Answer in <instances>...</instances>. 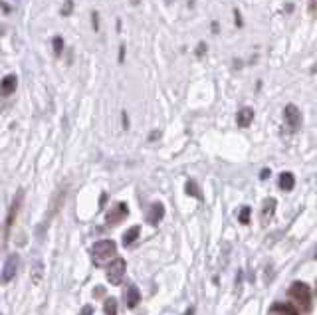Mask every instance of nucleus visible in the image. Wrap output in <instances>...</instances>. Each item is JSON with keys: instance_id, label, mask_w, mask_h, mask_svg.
<instances>
[{"instance_id": "nucleus-1", "label": "nucleus", "mask_w": 317, "mask_h": 315, "mask_svg": "<svg viewBox=\"0 0 317 315\" xmlns=\"http://www.w3.org/2000/svg\"><path fill=\"white\" fill-rule=\"evenodd\" d=\"M115 252H117V246H115L113 240H99V242H95L93 248H91L93 260H95L99 266H101L105 260H109L111 256H115Z\"/></svg>"}, {"instance_id": "nucleus-2", "label": "nucleus", "mask_w": 317, "mask_h": 315, "mask_svg": "<svg viewBox=\"0 0 317 315\" xmlns=\"http://www.w3.org/2000/svg\"><path fill=\"white\" fill-rule=\"evenodd\" d=\"M289 295H291L297 303H301L305 309H309V303H311V289H309V285H307V283H303V281H295V283H291V287H289Z\"/></svg>"}, {"instance_id": "nucleus-3", "label": "nucleus", "mask_w": 317, "mask_h": 315, "mask_svg": "<svg viewBox=\"0 0 317 315\" xmlns=\"http://www.w3.org/2000/svg\"><path fill=\"white\" fill-rule=\"evenodd\" d=\"M283 119H285L287 129H289L291 133H295V131L301 127V111L297 109V105H293V103L285 105V109H283Z\"/></svg>"}, {"instance_id": "nucleus-4", "label": "nucleus", "mask_w": 317, "mask_h": 315, "mask_svg": "<svg viewBox=\"0 0 317 315\" xmlns=\"http://www.w3.org/2000/svg\"><path fill=\"white\" fill-rule=\"evenodd\" d=\"M125 270H127L125 260H123V258H115V260H113V264L109 266L107 279H109L111 283H119V281L123 279V276H125Z\"/></svg>"}, {"instance_id": "nucleus-5", "label": "nucleus", "mask_w": 317, "mask_h": 315, "mask_svg": "<svg viewBox=\"0 0 317 315\" xmlns=\"http://www.w3.org/2000/svg\"><path fill=\"white\" fill-rule=\"evenodd\" d=\"M18 256L16 254H10L8 256V260H6V266H4V272H2V281L4 283H8V281H12L14 279V276L18 274Z\"/></svg>"}, {"instance_id": "nucleus-6", "label": "nucleus", "mask_w": 317, "mask_h": 315, "mask_svg": "<svg viewBox=\"0 0 317 315\" xmlns=\"http://www.w3.org/2000/svg\"><path fill=\"white\" fill-rule=\"evenodd\" d=\"M127 212H129L127 204H125V202H119L113 210H109V212H107L105 222H107V224H117V222H121V220L127 216Z\"/></svg>"}, {"instance_id": "nucleus-7", "label": "nucleus", "mask_w": 317, "mask_h": 315, "mask_svg": "<svg viewBox=\"0 0 317 315\" xmlns=\"http://www.w3.org/2000/svg\"><path fill=\"white\" fill-rule=\"evenodd\" d=\"M16 87H18V78L14 74H8L0 81V95H12L16 91Z\"/></svg>"}, {"instance_id": "nucleus-8", "label": "nucleus", "mask_w": 317, "mask_h": 315, "mask_svg": "<svg viewBox=\"0 0 317 315\" xmlns=\"http://www.w3.org/2000/svg\"><path fill=\"white\" fill-rule=\"evenodd\" d=\"M163 216H165V206L161 202H155L147 212V222L149 224H158Z\"/></svg>"}, {"instance_id": "nucleus-9", "label": "nucleus", "mask_w": 317, "mask_h": 315, "mask_svg": "<svg viewBox=\"0 0 317 315\" xmlns=\"http://www.w3.org/2000/svg\"><path fill=\"white\" fill-rule=\"evenodd\" d=\"M125 301H127V307L129 309H133V307H137L139 305V301H141V293H139V289H137V285H127V291H125Z\"/></svg>"}, {"instance_id": "nucleus-10", "label": "nucleus", "mask_w": 317, "mask_h": 315, "mask_svg": "<svg viewBox=\"0 0 317 315\" xmlns=\"http://www.w3.org/2000/svg\"><path fill=\"white\" fill-rule=\"evenodd\" d=\"M270 313H274V315H299V313H297V309H295L293 305H289V303H281V301L274 303V305H272V309H270Z\"/></svg>"}, {"instance_id": "nucleus-11", "label": "nucleus", "mask_w": 317, "mask_h": 315, "mask_svg": "<svg viewBox=\"0 0 317 315\" xmlns=\"http://www.w3.org/2000/svg\"><path fill=\"white\" fill-rule=\"evenodd\" d=\"M252 119H254V109H252V107H242V109L238 111V115H236L238 127H248V125L252 123Z\"/></svg>"}, {"instance_id": "nucleus-12", "label": "nucleus", "mask_w": 317, "mask_h": 315, "mask_svg": "<svg viewBox=\"0 0 317 315\" xmlns=\"http://www.w3.org/2000/svg\"><path fill=\"white\" fill-rule=\"evenodd\" d=\"M295 187V179L291 173H281L279 175V189L281 191H291Z\"/></svg>"}, {"instance_id": "nucleus-13", "label": "nucleus", "mask_w": 317, "mask_h": 315, "mask_svg": "<svg viewBox=\"0 0 317 315\" xmlns=\"http://www.w3.org/2000/svg\"><path fill=\"white\" fill-rule=\"evenodd\" d=\"M274 210H276V200L274 198H266L264 200V210H262V220L268 222L270 216L274 214Z\"/></svg>"}, {"instance_id": "nucleus-14", "label": "nucleus", "mask_w": 317, "mask_h": 315, "mask_svg": "<svg viewBox=\"0 0 317 315\" xmlns=\"http://www.w3.org/2000/svg\"><path fill=\"white\" fill-rule=\"evenodd\" d=\"M185 191H187V195H189V197H195V198L202 200V193H200V189H198V185H197L195 181H187Z\"/></svg>"}, {"instance_id": "nucleus-15", "label": "nucleus", "mask_w": 317, "mask_h": 315, "mask_svg": "<svg viewBox=\"0 0 317 315\" xmlns=\"http://www.w3.org/2000/svg\"><path fill=\"white\" fill-rule=\"evenodd\" d=\"M139 232H141V230H139V226H133V228H129V230L123 234V244H125V246L133 244V242L139 238Z\"/></svg>"}, {"instance_id": "nucleus-16", "label": "nucleus", "mask_w": 317, "mask_h": 315, "mask_svg": "<svg viewBox=\"0 0 317 315\" xmlns=\"http://www.w3.org/2000/svg\"><path fill=\"white\" fill-rule=\"evenodd\" d=\"M20 200H22V193H18V197H16L14 202H12L10 216H8V226H12V222H14V216H16V212H18V208H20Z\"/></svg>"}, {"instance_id": "nucleus-17", "label": "nucleus", "mask_w": 317, "mask_h": 315, "mask_svg": "<svg viewBox=\"0 0 317 315\" xmlns=\"http://www.w3.org/2000/svg\"><path fill=\"white\" fill-rule=\"evenodd\" d=\"M52 46H54V54L60 58V56H62V52H64V48H66V44H64V38H62V36H54V40H52Z\"/></svg>"}, {"instance_id": "nucleus-18", "label": "nucleus", "mask_w": 317, "mask_h": 315, "mask_svg": "<svg viewBox=\"0 0 317 315\" xmlns=\"http://www.w3.org/2000/svg\"><path fill=\"white\" fill-rule=\"evenodd\" d=\"M103 309H105V315H117V301H115L113 297L105 299V303H103Z\"/></svg>"}, {"instance_id": "nucleus-19", "label": "nucleus", "mask_w": 317, "mask_h": 315, "mask_svg": "<svg viewBox=\"0 0 317 315\" xmlns=\"http://www.w3.org/2000/svg\"><path fill=\"white\" fill-rule=\"evenodd\" d=\"M91 28H93V32H99V28H101L99 12H97V10H93V12H91Z\"/></svg>"}, {"instance_id": "nucleus-20", "label": "nucleus", "mask_w": 317, "mask_h": 315, "mask_svg": "<svg viewBox=\"0 0 317 315\" xmlns=\"http://www.w3.org/2000/svg\"><path fill=\"white\" fill-rule=\"evenodd\" d=\"M74 12V0H66V2H64V6H62V16H70Z\"/></svg>"}, {"instance_id": "nucleus-21", "label": "nucleus", "mask_w": 317, "mask_h": 315, "mask_svg": "<svg viewBox=\"0 0 317 315\" xmlns=\"http://www.w3.org/2000/svg\"><path fill=\"white\" fill-rule=\"evenodd\" d=\"M240 222L242 224H248L250 222V206H242V210H240Z\"/></svg>"}, {"instance_id": "nucleus-22", "label": "nucleus", "mask_w": 317, "mask_h": 315, "mask_svg": "<svg viewBox=\"0 0 317 315\" xmlns=\"http://www.w3.org/2000/svg\"><path fill=\"white\" fill-rule=\"evenodd\" d=\"M206 50H208L206 42H198V46H197V50H195V56H197V58H202V56L206 54Z\"/></svg>"}, {"instance_id": "nucleus-23", "label": "nucleus", "mask_w": 317, "mask_h": 315, "mask_svg": "<svg viewBox=\"0 0 317 315\" xmlns=\"http://www.w3.org/2000/svg\"><path fill=\"white\" fill-rule=\"evenodd\" d=\"M234 24H236V28H242V26H244V20H242V14H240L238 8H234Z\"/></svg>"}, {"instance_id": "nucleus-24", "label": "nucleus", "mask_w": 317, "mask_h": 315, "mask_svg": "<svg viewBox=\"0 0 317 315\" xmlns=\"http://www.w3.org/2000/svg\"><path fill=\"white\" fill-rule=\"evenodd\" d=\"M123 60H125V44L119 46V62L123 64Z\"/></svg>"}, {"instance_id": "nucleus-25", "label": "nucleus", "mask_w": 317, "mask_h": 315, "mask_svg": "<svg viewBox=\"0 0 317 315\" xmlns=\"http://www.w3.org/2000/svg\"><path fill=\"white\" fill-rule=\"evenodd\" d=\"M307 2H309V14L315 16V0H307Z\"/></svg>"}, {"instance_id": "nucleus-26", "label": "nucleus", "mask_w": 317, "mask_h": 315, "mask_svg": "<svg viewBox=\"0 0 317 315\" xmlns=\"http://www.w3.org/2000/svg\"><path fill=\"white\" fill-rule=\"evenodd\" d=\"M0 8H2L4 12H10V10H12V8H10V4H6L4 0H0Z\"/></svg>"}, {"instance_id": "nucleus-27", "label": "nucleus", "mask_w": 317, "mask_h": 315, "mask_svg": "<svg viewBox=\"0 0 317 315\" xmlns=\"http://www.w3.org/2000/svg\"><path fill=\"white\" fill-rule=\"evenodd\" d=\"M210 26H212V34H218V32H220V24H218L216 20H214V22H212Z\"/></svg>"}, {"instance_id": "nucleus-28", "label": "nucleus", "mask_w": 317, "mask_h": 315, "mask_svg": "<svg viewBox=\"0 0 317 315\" xmlns=\"http://www.w3.org/2000/svg\"><path fill=\"white\" fill-rule=\"evenodd\" d=\"M103 293H105V291H103V287H101V285H97V289H93V295H95V297H101Z\"/></svg>"}, {"instance_id": "nucleus-29", "label": "nucleus", "mask_w": 317, "mask_h": 315, "mask_svg": "<svg viewBox=\"0 0 317 315\" xmlns=\"http://www.w3.org/2000/svg\"><path fill=\"white\" fill-rule=\"evenodd\" d=\"M93 313V309H91V305H85L83 309H81V315H91Z\"/></svg>"}, {"instance_id": "nucleus-30", "label": "nucleus", "mask_w": 317, "mask_h": 315, "mask_svg": "<svg viewBox=\"0 0 317 315\" xmlns=\"http://www.w3.org/2000/svg\"><path fill=\"white\" fill-rule=\"evenodd\" d=\"M121 119H123V127L127 129V127H129V121H127V113H125V111H123V115H121Z\"/></svg>"}, {"instance_id": "nucleus-31", "label": "nucleus", "mask_w": 317, "mask_h": 315, "mask_svg": "<svg viewBox=\"0 0 317 315\" xmlns=\"http://www.w3.org/2000/svg\"><path fill=\"white\" fill-rule=\"evenodd\" d=\"M283 12H293V4H291V2L285 4V6H283Z\"/></svg>"}, {"instance_id": "nucleus-32", "label": "nucleus", "mask_w": 317, "mask_h": 315, "mask_svg": "<svg viewBox=\"0 0 317 315\" xmlns=\"http://www.w3.org/2000/svg\"><path fill=\"white\" fill-rule=\"evenodd\" d=\"M129 4H131V6H139L141 0H129Z\"/></svg>"}, {"instance_id": "nucleus-33", "label": "nucleus", "mask_w": 317, "mask_h": 315, "mask_svg": "<svg viewBox=\"0 0 317 315\" xmlns=\"http://www.w3.org/2000/svg\"><path fill=\"white\" fill-rule=\"evenodd\" d=\"M158 135H161V133H158V131H153V133H151V141H155V139H157Z\"/></svg>"}, {"instance_id": "nucleus-34", "label": "nucleus", "mask_w": 317, "mask_h": 315, "mask_svg": "<svg viewBox=\"0 0 317 315\" xmlns=\"http://www.w3.org/2000/svg\"><path fill=\"white\" fill-rule=\"evenodd\" d=\"M268 175H270V171H268V169H264V171H262V179H268Z\"/></svg>"}, {"instance_id": "nucleus-35", "label": "nucleus", "mask_w": 317, "mask_h": 315, "mask_svg": "<svg viewBox=\"0 0 317 315\" xmlns=\"http://www.w3.org/2000/svg\"><path fill=\"white\" fill-rule=\"evenodd\" d=\"M185 315H195V309H193V307H189V309L185 311Z\"/></svg>"}, {"instance_id": "nucleus-36", "label": "nucleus", "mask_w": 317, "mask_h": 315, "mask_svg": "<svg viewBox=\"0 0 317 315\" xmlns=\"http://www.w3.org/2000/svg\"><path fill=\"white\" fill-rule=\"evenodd\" d=\"M165 2H167V4H173V2H175V0H165Z\"/></svg>"}]
</instances>
